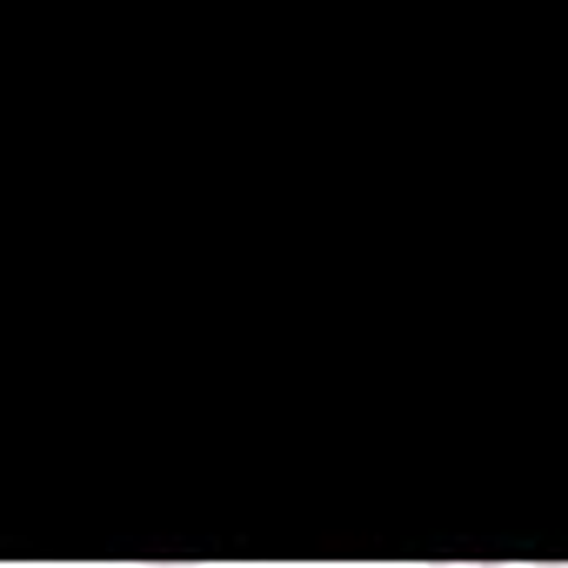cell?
Segmentation results:
<instances>
[{"label": "cell", "instance_id": "2", "mask_svg": "<svg viewBox=\"0 0 568 568\" xmlns=\"http://www.w3.org/2000/svg\"><path fill=\"white\" fill-rule=\"evenodd\" d=\"M141 568H194V561H141Z\"/></svg>", "mask_w": 568, "mask_h": 568}, {"label": "cell", "instance_id": "1", "mask_svg": "<svg viewBox=\"0 0 568 568\" xmlns=\"http://www.w3.org/2000/svg\"><path fill=\"white\" fill-rule=\"evenodd\" d=\"M428 568H501V561H428Z\"/></svg>", "mask_w": 568, "mask_h": 568}]
</instances>
